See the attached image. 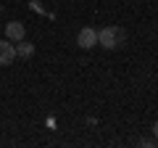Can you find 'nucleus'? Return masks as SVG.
I'll return each instance as SVG.
<instances>
[{"label": "nucleus", "mask_w": 158, "mask_h": 148, "mask_svg": "<svg viewBox=\"0 0 158 148\" xmlns=\"http://www.w3.org/2000/svg\"><path fill=\"white\" fill-rule=\"evenodd\" d=\"M124 40H127V32H124L121 27H113V24L98 32V45L108 48V50H116V48H121V45H124Z\"/></svg>", "instance_id": "f257e3e1"}, {"label": "nucleus", "mask_w": 158, "mask_h": 148, "mask_svg": "<svg viewBox=\"0 0 158 148\" xmlns=\"http://www.w3.org/2000/svg\"><path fill=\"white\" fill-rule=\"evenodd\" d=\"M153 137L158 140V119H156V124H153Z\"/></svg>", "instance_id": "423d86ee"}, {"label": "nucleus", "mask_w": 158, "mask_h": 148, "mask_svg": "<svg viewBox=\"0 0 158 148\" xmlns=\"http://www.w3.org/2000/svg\"><path fill=\"white\" fill-rule=\"evenodd\" d=\"M16 61V48L11 40H0V66H11Z\"/></svg>", "instance_id": "7ed1b4c3"}, {"label": "nucleus", "mask_w": 158, "mask_h": 148, "mask_svg": "<svg viewBox=\"0 0 158 148\" xmlns=\"http://www.w3.org/2000/svg\"><path fill=\"white\" fill-rule=\"evenodd\" d=\"M13 48H16V58H29L34 53V45H32V42H27V40L13 42Z\"/></svg>", "instance_id": "39448f33"}, {"label": "nucleus", "mask_w": 158, "mask_h": 148, "mask_svg": "<svg viewBox=\"0 0 158 148\" xmlns=\"http://www.w3.org/2000/svg\"><path fill=\"white\" fill-rule=\"evenodd\" d=\"M0 29H3V27H0Z\"/></svg>", "instance_id": "6e6552de"}, {"label": "nucleus", "mask_w": 158, "mask_h": 148, "mask_svg": "<svg viewBox=\"0 0 158 148\" xmlns=\"http://www.w3.org/2000/svg\"><path fill=\"white\" fill-rule=\"evenodd\" d=\"M0 11H3V6H0Z\"/></svg>", "instance_id": "0eeeda50"}, {"label": "nucleus", "mask_w": 158, "mask_h": 148, "mask_svg": "<svg viewBox=\"0 0 158 148\" xmlns=\"http://www.w3.org/2000/svg\"><path fill=\"white\" fill-rule=\"evenodd\" d=\"M77 45L82 48V50H90V48H95V45H98V29H92V27L79 29V34H77Z\"/></svg>", "instance_id": "f03ea898"}, {"label": "nucleus", "mask_w": 158, "mask_h": 148, "mask_svg": "<svg viewBox=\"0 0 158 148\" xmlns=\"http://www.w3.org/2000/svg\"><path fill=\"white\" fill-rule=\"evenodd\" d=\"M6 40H11V42L24 40V24L21 21H8L6 24Z\"/></svg>", "instance_id": "20e7f679"}]
</instances>
